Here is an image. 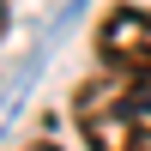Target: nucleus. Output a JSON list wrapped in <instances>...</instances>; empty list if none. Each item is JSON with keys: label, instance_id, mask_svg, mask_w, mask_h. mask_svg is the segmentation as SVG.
<instances>
[{"label": "nucleus", "instance_id": "3", "mask_svg": "<svg viewBox=\"0 0 151 151\" xmlns=\"http://www.w3.org/2000/svg\"><path fill=\"white\" fill-rule=\"evenodd\" d=\"M24 151H60V145H48V139H36V145H24Z\"/></svg>", "mask_w": 151, "mask_h": 151}, {"label": "nucleus", "instance_id": "2", "mask_svg": "<svg viewBox=\"0 0 151 151\" xmlns=\"http://www.w3.org/2000/svg\"><path fill=\"white\" fill-rule=\"evenodd\" d=\"M97 60L121 79H151V12L145 6H109L97 18Z\"/></svg>", "mask_w": 151, "mask_h": 151}, {"label": "nucleus", "instance_id": "1", "mask_svg": "<svg viewBox=\"0 0 151 151\" xmlns=\"http://www.w3.org/2000/svg\"><path fill=\"white\" fill-rule=\"evenodd\" d=\"M73 115L91 151H151V79H91L73 97Z\"/></svg>", "mask_w": 151, "mask_h": 151}, {"label": "nucleus", "instance_id": "4", "mask_svg": "<svg viewBox=\"0 0 151 151\" xmlns=\"http://www.w3.org/2000/svg\"><path fill=\"white\" fill-rule=\"evenodd\" d=\"M0 30H6V0H0Z\"/></svg>", "mask_w": 151, "mask_h": 151}]
</instances>
